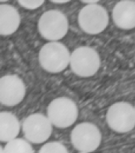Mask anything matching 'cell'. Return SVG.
<instances>
[{
  "mask_svg": "<svg viewBox=\"0 0 135 153\" xmlns=\"http://www.w3.org/2000/svg\"><path fill=\"white\" fill-rule=\"evenodd\" d=\"M20 130L18 118L10 112L0 113V141L9 142L16 138Z\"/></svg>",
  "mask_w": 135,
  "mask_h": 153,
  "instance_id": "12",
  "label": "cell"
},
{
  "mask_svg": "<svg viewBox=\"0 0 135 153\" xmlns=\"http://www.w3.org/2000/svg\"><path fill=\"white\" fill-rule=\"evenodd\" d=\"M71 54L67 46L60 42H52L44 45L39 53L41 67L49 73H59L70 64Z\"/></svg>",
  "mask_w": 135,
  "mask_h": 153,
  "instance_id": "1",
  "label": "cell"
},
{
  "mask_svg": "<svg viewBox=\"0 0 135 153\" xmlns=\"http://www.w3.org/2000/svg\"><path fill=\"white\" fill-rule=\"evenodd\" d=\"M70 65L76 75L89 77L99 71L100 57L95 48L88 46L78 47L71 53Z\"/></svg>",
  "mask_w": 135,
  "mask_h": 153,
  "instance_id": "3",
  "label": "cell"
},
{
  "mask_svg": "<svg viewBox=\"0 0 135 153\" xmlns=\"http://www.w3.org/2000/svg\"><path fill=\"white\" fill-rule=\"evenodd\" d=\"M47 117L52 124L59 128H67L75 123L78 117L76 103L70 99L60 97L49 103Z\"/></svg>",
  "mask_w": 135,
  "mask_h": 153,
  "instance_id": "2",
  "label": "cell"
},
{
  "mask_svg": "<svg viewBox=\"0 0 135 153\" xmlns=\"http://www.w3.org/2000/svg\"><path fill=\"white\" fill-rule=\"evenodd\" d=\"M134 108H135V107H134Z\"/></svg>",
  "mask_w": 135,
  "mask_h": 153,
  "instance_id": "20",
  "label": "cell"
},
{
  "mask_svg": "<svg viewBox=\"0 0 135 153\" xmlns=\"http://www.w3.org/2000/svg\"><path fill=\"white\" fill-rule=\"evenodd\" d=\"M52 125L48 117L43 114L33 113L29 115L23 123L24 137L31 143H43L52 134Z\"/></svg>",
  "mask_w": 135,
  "mask_h": 153,
  "instance_id": "8",
  "label": "cell"
},
{
  "mask_svg": "<svg viewBox=\"0 0 135 153\" xmlns=\"http://www.w3.org/2000/svg\"><path fill=\"white\" fill-rule=\"evenodd\" d=\"M4 153H34L32 146L28 141L23 138H15L5 145Z\"/></svg>",
  "mask_w": 135,
  "mask_h": 153,
  "instance_id": "13",
  "label": "cell"
},
{
  "mask_svg": "<svg viewBox=\"0 0 135 153\" xmlns=\"http://www.w3.org/2000/svg\"><path fill=\"white\" fill-rule=\"evenodd\" d=\"M26 88L16 75H5L0 79V102L6 106H15L24 99Z\"/></svg>",
  "mask_w": 135,
  "mask_h": 153,
  "instance_id": "9",
  "label": "cell"
},
{
  "mask_svg": "<svg viewBox=\"0 0 135 153\" xmlns=\"http://www.w3.org/2000/svg\"><path fill=\"white\" fill-rule=\"evenodd\" d=\"M113 20L119 28L131 30L135 27V2L123 0L117 2L113 10Z\"/></svg>",
  "mask_w": 135,
  "mask_h": 153,
  "instance_id": "10",
  "label": "cell"
},
{
  "mask_svg": "<svg viewBox=\"0 0 135 153\" xmlns=\"http://www.w3.org/2000/svg\"><path fill=\"white\" fill-rule=\"evenodd\" d=\"M39 153H68L67 148L60 142H48L41 148Z\"/></svg>",
  "mask_w": 135,
  "mask_h": 153,
  "instance_id": "14",
  "label": "cell"
},
{
  "mask_svg": "<svg viewBox=\"0 0 135 153\" xmlns=\"http://www.w3.org/2000/svg\"><path fill=\"white\" fill-rule=\"evenodd\" d=\"M0 151H1V153H4V150H3V148L2 146L0 147Z\"/></svg>",
  "mask_w": 135,
  "mask_h": 153,
  "instance_id": "18",
  "label": "cell"
},
{
  "mask_svg": "<svg viewBox=\"0 0 135 153\" xmlns=\"http://www.w3.org/2000/svg\"><path fill=\"white\" fill-rule=\"evenodd\" d=\"M20 16L15 7L8 4L0 5V34L8 36L18 29Z\"/></svg>",
  "mask_w": 135,
  "mask_h": 153,
  "instance_id": "11",
  "label": "cell"
},
{
  "mask_svg": "<svg viewBox=\"0 0 135 153\" xmlns=\"http://www.w3.org/2000/svg\"><path fill=\"white\" fill-rule=\"evenodd\" d=\"M44 0H19L20 6L27 10H35L43 5Z\"/></svg>",
  "mask_w": 135,
  "mask_h": 153,
  "instance_id": "15",
  "label": "cell"
},
{
  "mask_svg": "<svg viewBox=\"0 0 135 153\" xmlns=\"http://www.w3.org/2000/svg\"><path fill=\"white\" fill-rule=\"evenodd\" d=\"M39 33L48 41L60 40L68 31V20L64 13L56 10L45 12L39 20Z\"/></svg>",
  "mask_w": 135,
  "mask_h": 153,
  "instance_id": "4",
  "label": "cell"
},
{
  "mask_svg": "<svg viewBox=\"0 0 135 153\" xmlns=\"http://www.w3.org/2000/svg\"><path fill=\"white\" fill-rule=\"evenodd\" d=\"M78 24L85 33L98 34L108 26L109 14L101 5L88 4L84 6L79 13Z\"/></svg>",
  "mask_w": 135,
  "mask_h": 153,
  "instance_id": "6",
  "label": "cell"
},
{
  "mask_svg": "<svg viewBox=\"0 0 135 153\" xmlns=\"http://www.w3.org/2000/svg\"><path fill=\"white\" fill-rule=\"evenodd\" d=\"M107 123L117 133H127L135 127V108L127 102H117L106 113Z\"/></svg>",
  "mask_w": 135,
  "mask_h": 153,
  "instance_id": "5",
  "label": "cell"
},
{
  "mask_svg": "<svg viewBox=\"0 0 135 153\" xmlns=\"http://www.w3.org/2000/svg\"><path fill=\"white\" fill-rule=\"evenodd\" d=\"M83 2H85V3H90V4H96L98 3V1L95 0V1H87V0H85V1H82Z\"/></svg>",
  "mask_w": 135,
  "mask_h": 153,
  "instance_id": "17",
  "label": "cell"
},
{
  "mask_svg": "<svg viewBox=\"0 0 135 153\" xmlns=\"http://www.w3.org/2000/svg\"><path fill=\"white\" fill-rule=\"evenodd\" d=\"M52 2H54V3H66V2H68L69 1L67 0H64V1H57V0H53V1H51Z\"/></svg>",
  "mask_w": 135,
  "mask_h": 153,
  "instance_id": "16",
  "label": "cell"
},
{
  "mask_svg": "<svg viewBox=\"0 0 135 153\" xmlns=\"http://www.w3.org/2000/svg\"><path fill=\"white\" fill-rule=\"evenodd\" d=\"M71 142L75 149L84 153L95 152L102 141L99 127L91 123L77 124L71 132Z\"/></svg>",
  "mask_w": 135,
  "mask_h": 153,
  "instance_id": "7",
  "label": "cell"
},
{
  "mask_svg": "<svg viewBox=\"0 0 135 153\" xmlns=\"http://www.w3.org/2000/svg\"><path fill=\"white\" fill-rule=\"evenodd\" d=\"M81 153H84V152H81Z\"/></svg>",
  "mask_w": 135,
  "mask_h": 153,
  "instance_id": "19",
  "label": "cell"
}]
</instances>
